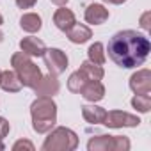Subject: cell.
I'll use <instances>...</instances> for the list:
<instances>
[{
  "instance_id": "cell-1",
  "label": "cell",
  "mask_w": 151,
  "mask_h": 151,
  "mask_svg": "<svg viewBox=\"0 0 151 151\" xmlns=\"http://www.w3.org/2000/svg\"><path fill=\"white\" fill-rule=\"evenodd\" d=\"M149 50L151 45L147 37L135 30H121L114 34L107 46L109 57L121 68L142 66L149 55Z\"/></svg>"
},
{
  "instance_id": "cell-2",
  "label": "cell",
  "mask_w": 151,
  "mask_h": 151,
  "mask_svg": "<svg viewBox=\"0 0 151 151\" xmlns=\"http://www.w3.org/2000/svg\"><path fill=\"white\" fill-rule=\"evenodd\" d=\"M13 66H14V71L18 73V78H20V82H22V86H27V87H32V89H36L37 87V84L41 82V71H39V68L23 53V52H20V53H14L13 55Z\"/></svg>"
},
{
  "instance_id": "cell-3",
  "label": "cell",
  "mask_w": 151,
  "mask_h": 151,
  "mask_svg": "<svg viewBox=\"0 0 151 151\" xmlns=\"http://www.w3.org/2000/svg\"><path fill=\"white\" fill-rule=\"evenodd\" d=\"M32 119L36 132H46L55 123V103L48 96H41L32 103Z\"/></svg>"
},
{
  "instance_id": "cell-4",
  "label": "cell",
  "mask_w": 151,
  "mask_h": 151,
  "mask_svg": "<svg viewBox=\"0 0 151 151\" xmlns=\"http://www.w3.org/2000/svg\"><path fill=\"white\" fill-rule=\"evenodd\" d=\"M43 57H45V62H46V66H48V69H50L52 75L62 73L66 69V66H68V57L64 55V52H60L57 48L46 50L43 53Z\"/></svg>"
},
{
  "instance_id": "cell-5",
  "label": "cell",
  "mask_w": 151,
  "mask_h": 151,
  "mask_svg": "<svg viewBox=\"0 0 151 151\" xmlns=\"http://www.w3.org/2000/svg\"><path fill=\"white\" fill-rule=\"evenodd\" d=\"M105 124L107 126H112V128H117V126H137L140 121L139 117H133L126 112H119V110H114L110 114L105 116Z\"/></svg>"
},
{
  "instance_id": "cell-6",
  "label": "cell",
  "mask_w": 151,
  "mask_h": 151,
  "mask_svg": "<svg viewBox=\"0 0 151 151\" xmlns=\"http://www.w3.org/2000/svg\"><path fill=\"white\" fill-rule=\"evenodd\" d=\"M130 87L135 94H149L151 89V75L147 69H142L139 73H135L132 80H130Z\"/></svg>"
},
{
  "instance_id": "cell-7",
  "label": "cell",
  "mask_w": 151,
  "mask_h": 151,
  "mask_svg": "<svg viewBox=\"0 0 151 151\" xmlns=\"http://www.w3.org/2000/svg\"><path fill=\"white\" fill-rule=\"evenodd\" d=\"M20 46H22L23 53H29V55H37V57H43V53L46 52L45 43H43L41 39H37V37H25V39H22Z\"/></svg>"
},
{
  "instance_id": "cell-8",
  "label": "cell",
  "mask_w": 151,
  "mask_h": 151,
  "mask_svg": "<svg viewBox=\"0 0 151 151\" xmlns=\"http://www.w3.org/2000/svg\"><path fill=\"white\" fill-rule=\"evenodd\" d=\"M53 22H55V25H57V29H60L62 32H68L75 23V14L69 11V9H59L57 13H55V16H53Z\"/></svg>"
},
{
  "instance_id": "cell-9",
  "label": "cell",
  "mask_w": 151,
  "mask_h": 151,
  "mask_svg": "<svg viewBox=\"0 0 151 151\" xmlns=\"http://www.w3.org/2000/svg\"><path fill=\"white\" fill-rule=\"evenodd\" d=\"M107 18H109V11H107L103 6H100V4H93V6H89L87 11H86V20H87L89 23H93V25H100V23H103Z\"/></svg>"
},
{
  "instance_id": "cell-10",
  "label": "cell",
  "mask_w": 151,
  "mask_h": 151,
  "mask_svg": "<svg viewBox=\"0 0 151 151\" xmlns=\"http://www.w3.org/2000/svg\"><path fill=\"white\" fill-rule=\"evenodd\" d=\"M0 86H2L4 91H9V93H16L22 89V82L16 77V73H13V71L0 73Z\"/></svg>"
},
{
  "instance_id": "cell-11",
  "label": "cell",
  "mask_w": 151,
  "mask_h": 151,
  "mask_svg": "<svg viewBox=\"0 0 151 151\" xmlns=\"http://www.w3.org/2000/svg\"><path fill=\"white\" fill-rule=\"evenodd\" d=\"M78 71L84 75L87 80H93V82H100V80L103 78V69H101V66H100V64H94V62H91V60L84 62Z\"/></svg>"
},
{
  "instance_id": "cell-12",
  "label": "cell",
  "mask_w": 151,
  "mask_h": 151,
  "mask_svg": "<svg viewBox=\"0 0 151 151\" xmlns=\"http://www.w3.org/2000/svg\"><path fill=\"white\" fill-rule=\"evenodd\" d=\"M80 94H84V98H87L91 101H98V100L103 98L105 89H103V86L100 82H87L86 87L80 91Z\"/></svg>"
},
{
  "instance_id": "cell-13",
  "label": "cell",
  "mask_w": 151,
  "mask_h": 151,
  "mask_svg": "<svg viewBox=\"0 0 151 151\" xmlns=\"http://www.w3.org/2000/svg\"><path fill=\"white\" fill-rule=\"evenodd\" d=\"M68 37L71 43H86L89 37H91V30L86 27V25H77L75 23L69 30H68Z\"/></svg>"
},
{
  "instance_id": "cell-14",
  "label": "cell",
  "mask_w": 151,
  "mask_h": 151,
  "mask_svg": "<svg viewBox=\"0 0 151 151\" xmlns=\"http://www.w3.org/2000/svg\"><path fill=\"white\" fill-rule=\"evenodd\" d=\"M36 91L41 94V96H50V94H55L59 91V82L52 77H46V78H41V82L37 84Z\"/></svg>"
},
{
  "instance_id": "cell-15",
  "label": "cell",
  "mask_w": 151,
  "mask_h": 151,
  "mask_svg": "<svg viewBox=\"0 0 151 151\" xmlns=\"http://www.w3.org/2000/svg\"><path fill=\"white\" fill-rule=\"evenodd\" d=\"M20 23H22V29L27 30V32H37L41 29V18L37 14H34V13L23 14L22 20H20Z\"/></svg>"
},
{
  "instance_id": "cell-16",
  "label": "cell",
  "mask_w": 151,
  "mask_h": 151,
  "mask_svg": "<svg viewBox=\"0 0 151 151\" xmlns=\"http://www.w3.org/2000/svg\"><path fill=\"white\" fill-rule=\"evenodd\" d=\"M107 112L100 107H84V117L89 123H103Z\"/></svg>"
},
{
  "instance_id": "cell-17",
  "label": "cell",
  "mask_w": 151,
  "mask_h": 151,
  "mask_svg": "<svg viewBox=\"0 0 151 151\" xmlns=\"http://www.w3.org/2000/svg\"><path fill=\"white\" fill-rule=\"evenodd\" d=\"M87 53H89L91 62L100 64V66L105 62V53H103V45H101V43H94V45H91L89 50H87Z\"/></svg>"
},
{
  "instance_id": "cell-18",
  "label": "cell",
  "mask_w": 151,
  "mask_h": 151,
  "mask_svg": "<svg viewBox=\"0 0 151 151\" xmlns=\"http://www.w3.org/2000/svg\"><path fill=\"white\" fill-rule=\"evenodd\" d=\"M133 107L139 109L140 112H147L149 110V105H151V100H149V94H137L133 100H132Z\"/></svg>"
},
{
  "instance_id": "cell-19",
  "label": "cell",
  "mask_w": 151,
  "mask_h": 151,
  "mask_svg": "<svg viewBox=\"0 0 151 151\" xmlns=\"http://www.w3.org/2000/svg\"><path fill=\"white\" fill-rule=\"evenodd\" d=\"M16 4H18V7H22V9H29V7H32V6L36 4V0H16Z\"/></svg>"
},
{
  "instance_id": "cell-20",
  "label": "cell",
  "mask_w": 151,
  "mask_h": 151,
  "mask_svg": "<svg viewBox=\"0 0 151 151\" xmlns=\"http://www.w3.org/2000/svg\"><path fill=\"white\" fill-rule=\"evenodd\" d=\"M147 18H149V13H146V14L142 16V23H140V25H142V27H144L146 30L149 29V23H147Z\"/></svg>"
},
{
  "instance_id": "cell-21",
  "label": "cell",
  "mask_w": 151,
  "mask_h": 151,
  "mask_svg": "<svg viewBox=\"0 0 151 151\" xmlns=\"http://www.w3.org/2000/svg\"><path fill=\"white\" fill-rule=\"evenodd\" d=\"M52 2L57 6H64V4H68V0H52Z\"/></svg>"
},
{
  "instance_id": "cell-22",
  "label": "cell",
  "mask_w": 151,
  "mask_h": 151,
  "mask_svg": "<svg viewBox=\"0 0 151 151\" xmlns=\"http://www.w3.org/2000/svg\"><path fill=\"white\" fill-rule=\"evenodd\" d=\"M107 2H112V4H123L124 0H107Z\"/></svg>"
},
{
  "instance_id": "cell-23",
  "label": "cell",
  "mask_w": 151,
  "mask_h": 151,
  "mask_svg": "<svg viewBox=\"0 0 151 151\" xmlns=\"http://www.w3.org/2000/svg\"><path fill=\"white\" fill-rule=\"evenodd\" d=\"M2 22H4V18H2V14H0V25H2Z\"/></svg>"
},
{
  "instance_id": "cell-24",
  "label": "cell",
  "mask_w": 151,
  "mask_h": 151,
  "mask_svg": "<svg viewBox=\"0 0 151 151\" xmlns=\"http://www.w3.org/2000/svg\"><path fill=\"white\" fill-rule=\"evenodd\" d=\"M2 39H4V36H2V32H0V41H2Z\"/></svg>"
}]
</instances>
